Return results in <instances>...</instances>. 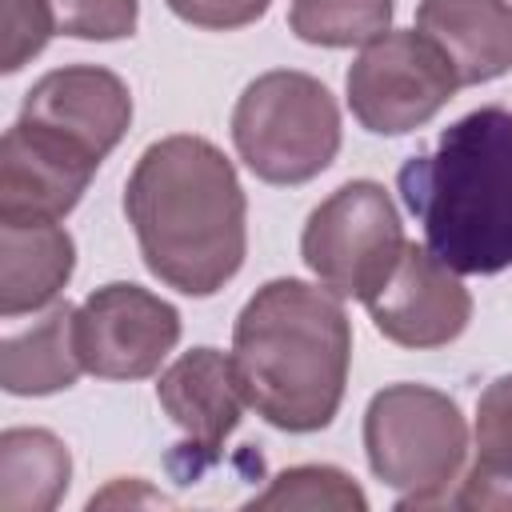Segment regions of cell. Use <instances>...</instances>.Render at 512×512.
<instances>
[{
    "instance_id": "7a4b0ae2",
    "label": "cell",
    "mask_w": 512,
    "mask_h": 512,
    "mask_svg": "<svg viewBox=\"0 0 512 512\" xmlns=\"http://www.w3.org/2000/svg\"><path fill=\"white\" fill-rule=\"evenodd\" d=\"M232 364L248 408L272 428H328L352 364V324L340 296L292 276L268 280L236 316Z\"/></svg>"
},
{
    "instance_id": "7c38bea8",
    "label": "cell",
    "mask_w": 512,
    "mask_h": 512,
    "mask_svg": "<svg viewBox=\"0 0 512 512\" xmlns=\"http://www.w3.org/2000/svg\"><path fill=\"white\" fill-rule=\"evenodd\" d=\"M156 400L168 412V420L188 436V452H200L204 464H212L240 424L248 396L240 384V372L232 356L220 348H192L180 360H172L160 372Z\"/></svg>"
},
{
    "instance_id": "e0dca14e",
    "label": "cell",
    "mask_w": 512,
    "mask_h": 512,
    "mask_svg": "<svg viewBox=\"0 0 512 512\" xmlns=\"http://www.w3.org/2000/svg\"><path fill=\"white\" fill-rule=\"evenodd\" d=\"M476 460L460 480L452 504L512 508V372L496 376L476 400Z\"/></svg>"
},
{
    "instance_id": "d6986e66",
    "label": "cell",
    "mask_w": 512,
    "mask_h": 512,
    "mask_svg": "<svg viewBox=\"0 0 512 512\" xmlns=\"http://www.w3.org/2000/svg\"><path fill=\"white\" fill-rule=\"evenodd\" d=\"M252 508H336V512H364L368 496L352 484L348 472L332 464H296L272 476V484L248 500Z\"/></svg>"
},
{
    "instance_id": "ac0fdd59",
    "label": "cell",
    "mask_w": 512,
    "mask_h": 512,
    "mask_svg": "<svg viewBox=\"0 0 512 512\" xmlns=\"http://www.w3.org/2000/svg\"><path fill=\"white\" fill-rule=\"evenodd\" d=\"M392 24V0H292L288 28L316 48L372 44Z\"/></svg>"
},
{
    "instance_id": "44dd1931",
    "label": "cell",
    "mask_w": 512,
    "mask_h": 512,
    "mask_svg": "<svg viewBox=\"0 0 512 512\" xmlns=\"http://www.w3.org/2000/svg\"><path fill=\"white\" fill-rule=\"evenodd\" d=\"M56 32L48 0H4L0 16V72H20Z\"/></svg>"
},
{
    "instance_id": "8992f818",
    "label": "cell",
    "mask_w": 512,
    "mask_h": 512,
    "mask_svg": "<svg viewBox=\"0 0 512 512\" xmlns=\"http://www.w3.org/2000/svg\"><path fill=\"white\" fill-rule=\"evenodd\" d=\"M404 244L400 212L384 184L348 180L312 208L300 236V256L340 300H368L392 276Z\"/></svg>"
},
{
    "instance_id": "277c9868",
    "label": "cell",
    "mask_w": 512,
    "mask_h": 512,
    "mask_svg": "<svg viewBox=\"0 0 512 512\" xmlns=\"http://www.w3.org/2000/svg\"><path fill=\"white\" fill-rule=\"evenodd\" d=\"M232 144L256 180L308 184L340 152V108L316 76L276 68L240 92Z\"/></svg>"
},
{
    "instance_id": "4fadbf2b",
    "label": "cell",
    "mask_w": 512,
    "mask_h": 512,
    "mask_svg": "<svg viewBox=\"0 0 512 512\" xmlns=\"http://www.w3.org/2000/svg\"><path fill=\"white\" fill-rule=\"evenodd\" d=\"M416 28L452 60L460 88L512 72V0H420Z\"/></svg>"
},
{
    "instance_id": "5b68a950",
    "label": "cell",
    "mask_w": 512,
    "mask_h": 512,
    "mask_svg": "<svg viewBox=\"0 0 512 512\" xmlns=\"http://www.w3.org/2000/svg\"><path fill=\"white\" fill-rule=\"evenodd\" d=\"M364 452L400 508L444 504L468 456V424L452 396L428 384H388L368 400Z\"/></svg>"
},
{
    "instance_id": "ba28073f",
    "label": "cell",
    "mask_w": 512,
    "mask_h": 512,
    "mask_svg": "<svg viewBox=\"0 0 512 512\" xmlns=\"http://www.w3.org/2000/svg\"><path fill=\"white\" fill-rule=\"evenodd\" d=\"M180 340V312L140 284H104L76 308L84 372L100 380L152 376Z\"/></svg>"
},
{
    "instance_id": "ffe728a7",
    "label": "cell",
    "mask_w": 512,
    "mask_h": 512,
    "mask_svg": "<svg viewBox=\"0 0 512 512\" xmlns=\"http://www.w3.org/2000/svg\"><path fill=\"white\" fill-rule=\"evenodd\" d=\"M56 32L76 40H124L136 32L140 0H48Z\"/></svg>"
},
{
    "instance_id": "9c48e42d",
    "label": "cell",
    "mask_w": 512,
    "mask_h": 512,
    "mask_svg": "<svg viewBox=\"0 0 512 512\" xmlns=\"http://www.w3.org/2000/svg\"><path fill=\"white\" fill-rule=\"evenodd\" d=\"M376 332L400 348H440L452 344L472 320V296L428 244H404L392 276L368 300Z\"/></svg>"
},
{
    "instance_id": "5bb4252c",
    "label": "cell",
    "mask_w": 512,
    "mask_h": 512,
    "mask_svg": "<svg viewBox=\"0 0 512 512\" xmlns=\"http://www.w3.org/2000/svg\"><path fill=\"white\" fill-rule=\"evenodd\" d=\"M76 244L60 220H0V316L16 320L60 296Z\"/></svg>"
},
{
    "instance_id": "3957f363",
    "label": "cell",
    "mask_w": 512,
    "mask_h": 512,
    "mask_svg": "<svg viewBox=\"0 0 512 512\" xmlns=\"http://www.w3.org/2000/svg\"><path fill=\"white\" fill-rule=\"evenodd\" d=\"M400 196L424 244L460 276L512 264V112L476 108L448 124L432 152L400 164Z\"/></svg>"
},
{
    "instance_id": "52a82bcc",
    "label": "cell",
    "mask_w": 512,
    "mask_h": 512,
    "mask_svg": "<svg viewBox=\"0 0 512 512\" xmlns=\"http://www.w3.org/2000/svg\"><path fill=\"white\" fill-rule=\"evenodd\" d=\"M344 88L352 116L368 132L404 136L428 124L456 96L460 76L420 28H388L352 60Z\"/></svg>"
},
{
    "instance_id": "8fae6325",
    "label": "cell",
    "mask_w": 512,
    "mask_h": 512,
    "mask_svg": "<svg viewBox=\"0 0 512 512\" xmlns=\"http://www.w3.org/2000/svg\"><path fill=\"white\" fill-rule=\"evenodd\" d=\"M16 120L48 128L68 144L84 148L92 160H104L132 124V92L108 68L68 64L44 72L28 88Z\"/></svg>"
},
{
    "instance_id": "6da1fadb",
    "label": "cell",
    "mask_w": 512,
    "mask_h": 512,
    "mask_svg": "<svg viewBox=\"0 0 512 512\" xmlns=\"http://www.w3.org/2000/svg\"><path fill=\"white\" fill-rule=\"evenodd\" d=\"M124 212L156 280L184 296L220 292L248 252V200L232 160L204 136L148 144L124 184Z\"/></svg>"
},
{
    "instance_id": "9a60e30c",
    "label": "cell",
    "mask_w": 512,
    "mask_h": 512,
    "mask_svg": "<svg viewBox=\"0 0 512 512\" xmlns=\"http://www.w3.org/2000/svg\"><path fill=\"white\" fill-rule=\"evenodd\" d=\"M84 372L76 348V308L52 304L44 320L24 332L4 336L0 344V384L8 396H48L72 388Z\"/></svg>"
},
{
    "instance_id": "2e32d148",
    "label": "cell",
    "mask_w": 512,
    "mask_h": 512,
    "mask_svg": "<svg viewBox=\"0 0 512 512\" xmlns=\"http://www.w3.org/2000/svg\"><path fill=\"white\" fill-rule=\"evenodd\" d=\"M72 480V456L48 428L0 436V512H52Z\"/></svg>"
},
{
    "instance_id": "30bf717a",
    "label": "cell",
    "mask_w": 512,
    "mask_h": 512,
    "mask_svg": "<svg viewBox=\"0 0 512 512\" xmlns=\"http://www.w3.org/2000/svg\"><path fill=\"white\" fill-rule=\"evenodd\" d=\"M96 168L84 148L16 120L0 140V220H64Z\"/></svg>"
},
{
    "instance_id": "7402d4cb",
    "label": "cell",
    "mask_w": 512,
    "mask_h": 512,
    "mask_svg": "<svg viewBox=\"0 0 512 512\" xmlns=\"http://www.w3.org/2000/svg\"><path fill=\"white\" fill-rule=\"evenodd\" d=\"M272 0H168V8L196 28H212V32H232L244 28L252 20H260L268 12Z\"/></svg>"
}]
</instances>
